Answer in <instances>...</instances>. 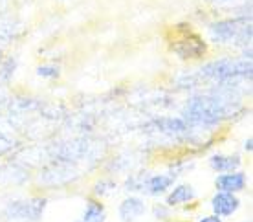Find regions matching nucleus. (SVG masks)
I'll return each mask as SVG.
<instances>
[{"mask_svg": "<svg viewBox=\"0 0 253 222\" xmlns=\"http://www.w3.org/2000/svg\"><path fill=\"white\" fill-rule=\"evenodd\" d=\"M176 51L182 57H198L206 51V44L198 37H185L182 41V46H176Z\"/></svg>", "mask_w": 253, "mask_h": 222, "instance_id": "10", "label": "nucleus"}, {"mask_svg": "<svg viewBox=\"0 0 253 222\" xmlns=\"http://www.w3.org/2000/svg\"><path fill=\"white\" fill-rule=\"evenodd\" d=\"M246 185V175L242 171H231V173H222L216 178V189L224 191V193H237L242 191Z\"/></svg>", "mask_w": 253, "mask_h": 222, "instance_id": "6", "label": "nucleus"}, {"mask_svg": "<svg viewBox=\"0 0 253 222\" xmlns=\"http://www.w3.org/2000/svg\"><path fill=\"white\" fill-rule=\"evenodd\" d=\"M193 198H195V189H193V185L182 184V185H176L174 191L169 193L167 204H169V206H180V204L191 202Z\"/></svg>", "mask_w": 253, "mask_h": 222, "instance_id": "11", "label": "nucleus"}, {"mask_svg": "<svg viewBox=\"0 0 253 222\" xmlns=\"http://www.w3.org/2000/svg\"><path fill=\"white\" fill-rule=\"evenodd\" d=\"M202 77L209 81L228 83L237 77H252V59H222L209 63L202 68Z\"/></svg>", "mask_w": 253, "mask_h": 222, "instance_id": "3", "label": "nucleus"}, {"mask_svg": "<svg viewBox=\"0 0 253 222\" xmlns=\"http://www.w3.org/2000/svg\"><path fill=\"white\" fill-rule=\"evenodd\" d=\"M46 208V198H28V200H13L7 204L6 217L9 221L37 222Z\"/></svg>", "mask_w": 253, "mask_h": 222, "instance_id": "4", "label": "nucleus"}, {"mask_svg": "<svg viewBox=\"0 0 253 222\" xmlns=\"http://www.w3.org/2000/svg\"><path fill=\"white\" fill-rule=\"evenodd\" d=\"M244 149H246V151H252V138H250V140H246V143H244Z\"/></svg>", "mask_w": 253, "mask_h": 222, "instance_id": "17", "label": "nucleus"}, {"mask_svg": "<svg viewBox=\"0 0 253 222\" xmlns=\"http://www.w3.org/2000/svg\"><path fill=\"white\" fill-rule=\"evenodd\" d=\"M209 165L218 173H231L241 165V158L237 154H233V156L215 154V156H211V160H209Z\"/></svg>", "mask_w": 253, "mask_h": 222, "instance_id": "9", "label": "nucleus"}, {"mask_svg": "<svg viewBox=\"0 0 253 222\" xmlns=\"http://www.w3.org/2000/svg\"><path fill=\"white\" fill-rule=\"evenodd\" d=\"M174 182L172 175H152L143 182V191H147L149 195H162L169 189Z\"/></svg>", "mask_w": 253, "mask_h": 222, "instance_id": "8", "label": "nucleus"}, {"mask_svg": "<svg viewBox=\"0 0 253 222\" xmlns=\"http://www.w3.org/2000/svg\"><path fill=\"white\" fill-rule=\"evenodd\" d=\"M198 222H222V217H218V215H208V217H204V219H200Z\"/></svg>", "mask_w": 253, "mask_h": 222, "instance_id": "16", "label": "nucleus"}, {"mask_svg": "<svg viewBox=\"0 0 253 222\" xmlns=\"http://www.w3.org/2000/svg\"><path fill=\"white\" fill-rule=\"evenodd\" d=\"M13 147V143L9 140H6V138H2L0 136V152H6V151H9Z\"/></svg>", "mask_w": 253, "mask_h": 222, "instance_id": "15", "label": "nucleus"}, {"mask_svg": "<svg viewBox=\"0 0 253 222\" xmlns=\"http://www.w3.org/2000/svg\"><path fill=\"white\" fill-rule=\"evenodd\" d=\"M209 35L222 44L246 46L252 41V20L235 19L226 22H215L209 26Z\"/></svg>", "mask_w": 253, "mask_h": 222, "instance_id": "2", "label": "nucleus"}, {"mask_svg": "<svg viewBox=\"0 0 253 222\" xmlns=\"http://www.w3.org/2000/svg\"><path fill=\"white\" fill-rule=\"evenodd\" d=\"M37 74L42 77H55L59 76V68L57 66H39Z\"/></svg>", "mask_w": 253, "mask_h": 222, "instance_id": "13", "label": "nucleus"}, {"mask_svg": "<svg viewBox=\"0 0 253 222\" xmlns=\"http://www.w3.org/2000/svg\"><path fill=\"white\" fill-rule=\"evenodd\" d=\"M145 202L138 197H128L120 204V219L123 222H134L145 213Z\"/></svg>", "mask_w": 253, "mask_h": 222, "instance_id": "7", "label": "nucleus"}, {"mask_svg": "<svg viewBox=\"0 0 253 222\" xmlns=\"http://www.w3.org/2000/svg\"><path fill=\"white\" fill-rule=\"evenodd\" d=\"M105 219H107V215H105L103 204L95 202V200H90L84 213L79 217L77 222H105Z\"/></svg>", "mask_w": 253, "mask_h": 222, "instance_id": "12", "label": "nucleus"}, {"mask_svg": "<svg viewBox=\"0 0 253 222\" xmlns=\"http://www.w3.org/2000/svg\"><path fill=\"white\" fill-rule=\"evenodd\" d=\"M239 105H233V94L215 92L209 95H195L185 107V118L198 125H215L228 118Z\"/></svg>", "mask_w": 253, "mask_h": 222, "instance_id": "1", "label": "nucleus"}, {"mask_svg": "<svg viewBox=\"0 0 253 222\" xmlns=\"http://www.w3.org/2000/svg\"><path fill=\"white\" fill-rule=\"evenodd\" d=\"M208 2L216 7H235L237 4H241L242 0H208Z\"/></svg>", "mask_w": 253, "mask_h": 222, "instance_id": "14", "label": "nucleus"}, {"mask_svg": "<svg viewBox=\"0 0 253 222\" xmlns=\"http://www.w3.org/2000/svg\"><path fill=\"white\" fill-rule=\"evenodd\" d=\"M211 206H213V211H215V215L218 217H229L233 215L235 211L239 210V206H241V200L235 197V193H216L213 200H211Z\"/></svg>", "mask_w": 253, "mask_h": 222, "instance_id": "5", "label": "nucleus"}]
</instances>
